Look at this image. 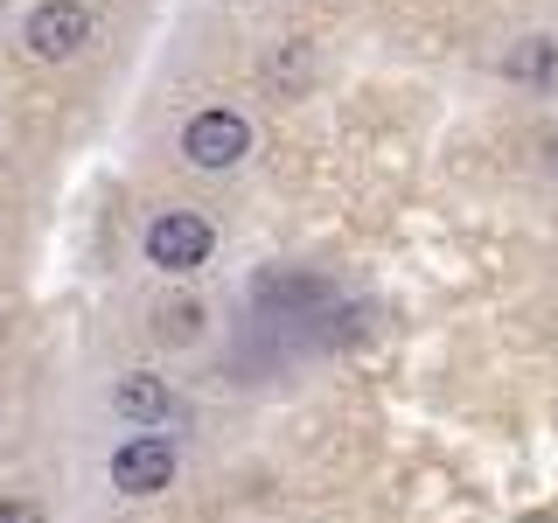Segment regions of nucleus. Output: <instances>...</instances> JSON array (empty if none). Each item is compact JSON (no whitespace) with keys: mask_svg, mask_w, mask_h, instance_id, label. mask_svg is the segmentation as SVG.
I'll return each mask as SVG.
<instances>
[{"mask_svg":"<svg viewBox=\"0 0 558 523\" xmlns=\"http://www.w3.org/2000/svg\"><path fill=\"white\" fill-rule=\"evenodd\" d=\"M84 35H92V14H84L77 0H43V8L28 14V49H35V57H49V63L77 57Z\"/></svg>","mask_w":558,"mask_h":523,"instance_id":"20e7f679","label":"nucleus"},{"mask_svg":"<svg viewBox=\"0 0 558 523\" xmlns=\"http://www.w3.org/2000/svg\"><path fill=\"white\" fill-rule=\"evenodd\" d=\"M112 482L126 488V496H161V488L174 482V447L161 440V433H140V440H126L112 453Z\"/></svg>","mask_w":558,"mask_h":523,"instance_id":"7ed1b4c3","label":"nucleus"},{"mask_svg":"<svg viewBox=\"0 0 558 523\" xmlns=\"http://www.w3.org/2000/svg\"><path fill=\"white\" fill-rule=\"evenodd\" d=\"M209 223L203 217H189V209H168V217H154L147 223V258L161 272H196L203 258H209Z\"/></svg>","mask_w":558,"mask_h":523,"instance_id":"f257e3e1","label":"nucleus"},{"mask_svg":"<svg viewBox=\"0 0 558 523\" xmlns=\"http://www.w3.org/2000/svg\"><path fill=\"white\" fill-rule=\"evenodd\" d=\"M196 321H203V307H196V301H174V307H161V336H174V342H189V336H196Z\"/></svg>","mask_w":558,"mask_h":523,"instance_id":"0eeeda50","label":"nucleus"},{"mask_svg":"<svg viewBox=\"0 0 558 523\" xmlns=\"http://www.w3.org/2000/svg\"><path fill=\"white\" fill-rule=\"evenodd\" d=\"M112 412H119V418H133V426H154V418H168V384H161V377H147V370L119 377Z\"/></svg>","mask_w":558,"mask_h":523,"instance_id":"39448f33","label":"nucleus"},{"mask_svg":"<svg viewBox=\"0 0 558 523\" xmlns=\"http://www.w3.org/2000/svg\"><path fill=\"white\" fill-rule=\"evenodd\" d=\"M244 147H252V126H244L238 112H196L189 119V133H182V154L196 168H238L244 161Z\"/></svg>","mask_w":558,"mask_h":523,"instance_id":"f03ea898","label":"nucleus"},{"mask_svg":"<svg viewBox=\"0 0 558 523\" xmlns=\"http://www.w3.org/2000/svg\"><path fill=\"white\" fill-rule=\"evenodd\" d=\"M510 70H517V77H545V70H551V42H545V35H531V42L510 57Z\"/></svg>","mask_w":558,"mask_h":523,"instance_id":"423d86ee","label":"nucleus"},{"mask_svg":"<svg viewBox=\"0 0 558 523\" xmlns=\"http://www.w3.org/2000/svg\"><path fill=\"white\" fill-rule=\"evenodd\" d=\"M0 523H43V510L35 502H0Z\"/></svg>","mask_w":558,"mask_h":523,"instance_id":"6e6552de","label":"nucleus"}]
</instances>
